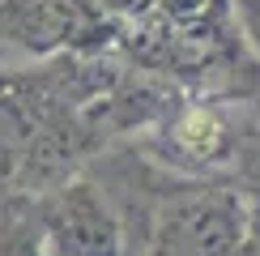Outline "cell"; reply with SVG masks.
Instances as JSON below:
<instances>
[{
	"instance_id": "cell-4",
	"label": "cell",
	"mask_w": 260,
	"mask_h": 256,
	"mask_svg": "<svg viewBox=\"0 0 260 256\" xmlns=\"http://www.w3.org/2000/svg\"><path fill=\"white\" fill-rule=\"evenodd\" d=\"M81 5L111 21H145L149 13H158L162 0H81Z\"/></svg>"
},
{
	"instance_id": "cell-5",
	"label": "cell",
	"mask_w": 260,
	"mask_h": 256,
	"mask_svg": "<svg viewBox=\"0 0 260 256\" xmlns=\"http://www.w3.org/2000/svg\"><path fill=\"white\" fill-rule=\"evenodd\" d=\"M226 5H231L239 39L247 43V51H252L256 64H260V0H226Z\"/></svg>"
},
{
	"instance_id": "cell-2",
	"label": "cell",
	"mask_w": 260,
	"mask_h": 256,
	"mask_svg": "<svg viewBox=\"0 0 260 256\" xmlns=\"http://www.w3.org/2000/svg\"><path fill=\"white\" fill-rule=\"evenodd\" d=\"M26 222L51 256H133L128 222L111 205V197L85 175L39 192Z\"/></svg>"
},
{
	"instance_id": "cell-1",
	"label": "cell",
	"mask_w": 260,
	"mask_h": 256,
	"mask_svg": "<svg viewBox=\"0 0 260 256\" xmlns=\"http://www.w3.org/2000/svg\"><path fill=\"white\" fill-rule=\"evenodd\" d=\"M256 205L235 184H188L162 197L145 256H243Z\"/></svg>"
},
{
	"instance_id": "cell-3",
	"label": "cell",
	"mask_w": 260,
	"mask_h": 256,
	"mask_svg": "<svg viewBox=\"0 0 260 256\" xmlns=\"http://www.w3.org/2000/svg\"><path fill=\"white\" fill-rule=\"evenodd\" d=\"M162 149L175 167L188 175H205V171H226V167H247L256 141H247L243 128L222 103H188L167 111L162 120Z\"/></svg>"
},
{
	"instance_id": "cell-6",
	"label": "cell",
	"mask_w": 260,
	"mask_h": 256,
	"mask_svg": "<svg viewBox=\"0 0 260 256\" xmlns=\"http://www.w3.org/2000/svg\"><path fill=\"white\" fill-rule=\"evenodd\" d=\"M0 256H51V252L35 239L30 222H17L13 231H5V235H0Z\"/></svg>"
}]
</instances>
